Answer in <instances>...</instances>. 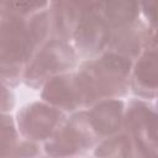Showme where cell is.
Wrapping results in <instances>:
<instances>
[{"label": "cell", "instance_id": "2", "mask_svg": "<svg viewBox=\"0 0 158 158\" xmlns=\"http://www.w3.org/2000/svg\"><path fill=\"white\" fill-rule=\"evenodd\" d=\"M130 72L131 60L111 51L83 64L74 74L81 105L88 106L104 98L123 95L128 86Z\"/></svg>", "mask_w": 158, "mask_h": 158}, {"label": "cell", "instance_id": "5", "mask_svg": "<svg viewBox=\"0 0 158 158\" xmlns=\"http://www.w3.org/2000/svg\"><path fill=\"white\" fill-rule=\"evenodd\" d=\"M96 137L88 114L80 112L74 115L67 126L56 131V135L46 144V151L52 156L78 154L91 147Z\"/></svg>", "mask_w": 158, "mask_h": 158}, {"label": "cell", "instance_id": "6", "mask_svg": "<svg viewBox=\"0 0 158 158\" xmlns=\"http://www.w3.org/2000/svg\"><path fill=\"white\" fill-rule=\"evenodd\" d=\"M64 116L59 110L32 104L19 112V127L28 139H46L60 127Z\"/></svg>", "mask_w": 158, "mask_h": 158}, {"label": "cell", "instance_id": "11", "mask_svg": "<svg viewBox=\"0 0 158 158\" xmlns=\"http://www.w3.org/2000/svg\"><path fill=\"white\" fill-rule=\"evenodd\" d=\"M104 19L111 30L125 27L138 21V0H102Z\"/></svg>", "mask_w": 158, "mask_h": 158}, {"label": "cell", "instance_id": "13", "mask_svg": "<svg viewBox=\"0 0 158 158\" xmlns=\"http://www.w3.org/2000/svg\"><path fill=\"white\" fill-rule=\"evenodd\" d=\"M11 106H12L11 94H9L0 83V107L2 110H9V107H11Z\"/></svg>", "mask_w": 158, "mask_h": 158}, {"label": "cell", "instance_id": "10", "mask_svg": "<svg viewBox=\"0 0 158 158\" xmlns=\"http://www.w3.org/2000/svg\"><path fill=\"white\" fill-rule=\"evenodd\" d=\"M123 104L117 100H105L88 112L90 123L98 137H107L117 132L122 122Z\"/></svg>", "mask_w": 158, "mask_h": 158}, {"label": "cell", "instance_id": "4", "mask_svg": "<svg viewBox=\"0 0 158 158\" xmlns=\"http://www.w3.org/2000/svg\"><path fill=\"white\" fill-rule=\"evenodd\" d=\"M125 127L137 154L157 156V125L153 106L143 101H132L125 117Z\"/></svg>", "mask_w": 158, "mask_h": 158}, {"label": "cell", "instance_id": "8", "mask_svg": "<svg viewBox=\"0 0 158 158\" xmlns=\"http://www.w3.org/2000/svg\"><path fill=\"white\" fill-rule=\"evenodd\" d=\"M133 91L142 98H154L157 89V52L156 42L148 44L133 69Z\"/></svg>", "mask_w": 158, "mask_h": 158}, {"label": "cell", "instance_id": "3", "mask_svg": "<svg viewBox=\"0 0 158 158\" xmlns=\"http://www.w3.org/2000/svg\"><path fill=\"white\" fill-rule=\"evenodd\" d=\"M75 63L73 48L64 40H53L41 48L25 73L27 85L37 88L52 75L72 68Z\"/></svg>", "mask_w": 158, "mask_h": 158}, {"label": "cell", "instance_id": "7", "mask_svg": "<svg viewBox=\"0 0 158 158\" xmlns=\"http://www.w3.org/2000/svg\"><path fill=\"white\" fill-rule=\"evenodd\" d=\"M111 28L105 21L100 11L86 15L78 27L73 37L78 51L83 56H94L102 51L109 42Z\"/></svg>", "mask_w": 158, "mask_h": 158}, {"label": "cell", "instance_id": "12", "mask_svg": "<svg viewBox=\"0 0 158 158\" xmlns=\"http://www.w3.org/2000/svg\"><path fill=\"white\" fill-rule=\"evenodd\" d=\"M139 7L143 9L146 17L151 22L152 27L156 26V0H138Z\"/></svg>", "mask_w": 158, "mask_h": 158}, {"label": "cell", "instance_id": "14", "mask_svg": "<svg viewBox=\"0 0 158 158\" xmlns=\"http://www.w3.org/2000/svg\"><path fill=\"white\" fill-rule=\"evenodd\" d=\"M4 1H5V0H0V6L2 5V2H4Z\"/></svg>", "mask_w": 158, "mask_h": 158}, {"label": "cell", "instance_id": "9", "mask_svg": "<svg viewBox=\"0 0 158 158\" xmlns=\"http://www.w3.org/2000/svg\"><path fill=\"white\" fill-rule=\"evenodd\" d=\"M43 98L63 110L73 111L77 107L83 106L74 74L51 78L44 86Z\"/></svg>", "mask_w": 158, "mask_h": 158}, {"label": "cell", "instance_id": "1", "mask_svg": "<svg viewBox=\"0 0 158 158\" xmlns=\"http://www.w3.org/2000/svg\"><path fill=\"white\" fill-rule=\"evenodd\" d=\"M26 16L0 7V77L7 81L17 80L49 28L47 11Z\"/></svg>", "mask_w": 158, "mask_h": 158}]
</instances>
